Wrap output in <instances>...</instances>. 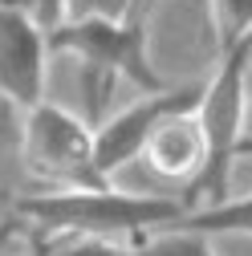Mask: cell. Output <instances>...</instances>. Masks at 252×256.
<instances>
[{
  "mask_svg": "<svg viewBox=\"0 0 252 256\" xmlns=\"http://www.w3.org/2000/svg\"><path fill=\"white\" fill-rule=\"evenodd\" d=\"M248 66H252V37H244L236 49L220 53L216 74L204 82L200 94V126L208 138V163L196 183H187L179 196L187 208H212L232 196V167H236V146L244 138V114H248Z\"/></svg>",
  "mask_w": 252,
  "mask_h": 256,
  "instance_id": "cell-3",
  "label": "cell"
},
{
  "mask_svg": "<svg viewBox=\"0 0 252 256\" xmlns=\"http://www.w3.org/2000/svg\"><path fill=\"white\" fill-rule=\"evenodd\" d=\"M138 158L146 163L150 175H159L167 183H196L204 163H208V138H204V126L196 106L187 110H171L167 118L154 122V130L146 134Z\"/></svg>",
  "mask_w": 252,
  "mask_h": 256,
  "instance_id": "cell-7",
  "label": "cell"
},
{
  "mask_svg": "<svg viewBox=\"0 0 252 256\" xmlns=\"http://www.w3.org/2000/svg\"><path fill=\"white\" fill-rule=\"evenodd\" d=\"M24 232H28V224H24L16 212H4V216H0V256H4L8 244H12L16 236H24Z\"/></svg>",
  "mask_w": 252,
  "mask_h": 256,
  "instance_id": "cell-14",
  "label": "cell"
},
{
  "mask_svg": "<svg viewBox=\"0 0 252 256\" xmlns=\"http://www.w3.org/2000/svg\"><path fill=\"white\" fill-rule=\"evenodd\" d=\"M8 4H20L41 28H53L61 20V0H8Z\"/></svg>",
  "mask_w": 252,
  "mask_h": 256,
  "instance_id": "cell-13",
  "label": "cell"
},
{
  "mask_svg": "<svg viewBox=\"0 0 252 256\" xmlns=\"http://www.w3.org/2000/svg\"><path fill=\"white\" fill-rule=\"evenodd\" d=\"M49 37L20 4L0 0V94L24 114L45 102V70H49Z\"/></svg>",
  "mask_w": 252,
  "mask_h": 256,
  "instance_id": "cell-5",
  "label": "cell"
},
{
  "mask_svg": "<svg viewBox=\"0 0 252 256\" xmlns=\"http://www.w3.org/2000/svg\"><path fill=\"white\" fill-rule=\"evenodd\" d=\"M12 102L0 94V138H20V122H12Z\"/></svg>",
  "mask_w": 252,
  "mask_h": 256,
  "instance_id": "cell-15",
  "label": "cell"
},
{
  "mask_svg": "<svg viewBox=\"0 0 252 256\" xmlns=\"http://www.w3.org/2000/svg\"><path fill=\"white\" fill-rule=\"evenodd\" d=\"M171 228H187V232H208V236H252V196H228L224 204L212 208H196L183 220H175Z\"/></svg>",
  "mask_w": 252,
  "mask_h": 256,
  "instance_id": "cell-8",
  "label": "cell"
},
{
  "mask_svg": "<svg viewBox=\"0 0 252 256\" xmlns=\"http://www.w3.org/2000/svg\"><path fill=\"white\" fill-rule=\"evenodd\" d=\"M236 154H240V158H252V134H244V138H240V146H236Z\"/></svg>",
  "mask_w": 252,
  "mask_h": 256,
  "instance_id": "cell-16",
  "label": "cell"
},
{
  "mask_svg": "<svg viewBox=\"0 0 252 256\" xmlns=\"http://www.w3.org/2000/svg\"><path fill=\"white\" fill-rule=\"evenodd\" d=\"M130 256H216L208 232L187 228H159L154 236H142L130 244Z\"/></svg>",
  "mask_w": 252,
  "mask_h": 256,
  "instance_id": "cell-9",
  "label": "cell"
},
{
  "mask_svg": "<svg viewBox=\"0 0 252 256\" xmlns=\"http://www.w3.org/2000/svg\"><path fill=\"white\" fill-rule=\"evenodd\" d=\"M150 8V0H138V12H146Z\"/></svg>",
  "mask_w": 252,
  "mask_h": 256,
  "instance_id": "cell-17",
  "label": "cell"
},
{
  "mask_svg": "<svg viewBox=\"0 0 252 256\" xmlns=\"http://www.w3.org/2000/svg\"><path fill=\"white\" fill-rule=\"evenodd\" d=\"M200 94H204V82L200 86H179V90H159V94H146L134 106H126L122 114H114L110 122H102L94 130V163H98V175L110 183L122 167H130L146 134L154 130V122L167 118L171 110H187V106H200Z\"/></svg>",
  "mask_w": 252,
  "mask_h": 256,
  "instance_id": "cell-6",
  "label": "cell"
},
{
  "mask_svg": "<svg viewBox=\"0 0 252 256\" xmlns=\"http://www.w3.org/2000/svg\"><path fill=\"white\" fill-rule=\"evenodd\" d=\"M45 37H49L53 57H78L86 110L94 122L102 118L118 82H130L142 94L167 90L159 70L150 66L142 16H130V20H57L53 28H45Z\"/></svg>",
  "mask_w": 252,
  "mask_h": 256,
  "instance_id": "cell-2",
  "label": "cell"
},
{
  "mask_svg": "<svg viewBox=\"0 0 252 256\" xmlns=\"http://www.w3.org/2000/svg\"><path fill=\"white\" fill-rule=\"evenodd\" d=\"M49 256H130V248H118V240L98 236H53Z\"/></svg>",
  "mask_w": 252,
  "mask_h": 256,
  "instance_id": "cell-12",
  "label": "cell"
},
{
  "mask_svg": "<svg viewBox=\"0 0 252 256\" xmlns=\"http://www.w3.org/2000/svg\"><path fill=\"white\" fill-rule=\"evenodd\" d=\"M138 12V0H61V20H130Z\"/></svg>",
  "mask_w": 252,
  "mask_h": 256,
  "instance_id": "cell-11",
  "label": "cell"
},
{
  "mask_svg": "<svg viewBox=\"0 0 252 256\" xmlns=\"http://www.w3.org/2000/svg\"><path fill=\"white\" fill-rule=\"evenodd\" d=\"M20 158L33 179L49 187L106 183L94 163V126L53 102H37L20 114Z\"/></svg>",
  "mask_w": 252,
  "mask_h": 256,
  "instance_id": "cell-4",
  "label": "cell"
},
{
  "mask_svg": "<svg viewBox=\"0 0 252 256\" xmlns=\"http://www.w3.org/2000/svg\"><path fill=\"white\" fill-rule=\"evenodd\" d=\"M208 12H212L216 53H228L244 37H252V0H208Z\"/></svg>",
  "mask_w": 252,
  "mask_h": 256,
  "instance_id": "cell-10",
  "label": "cell"
},
{
  "mask_svg": "<svg viewBox=\"0 0 252 256\" xmlns=\"http://www.w3.org/2000/svg\"><path fill=\"white\" fill-rule=\"evenodd\" d=\"M12 212L37 236H98V240L126 236L134 244L159 228H171L192 208L183 196H130L110 183H94V187H57L45 196H24L12 204Z\"/></svg>",
  "mask_w": 252,
  "mask_h": 256,
  "instance_id": "cell-1",
  "label": "cell"
}]
</instances>
